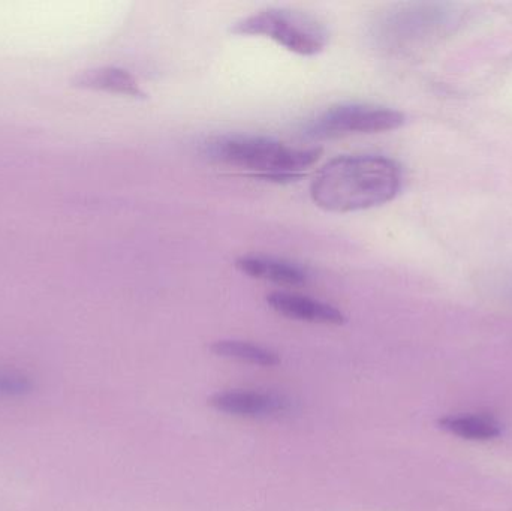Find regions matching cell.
Listing matches in <instances>:
<instances>
[{"instance_id":"cell-3","label":"cell","mask_w":512,"mask_h":511,"mask_svg":"<svg viewBox=\"0 0 512 511\" xmlns=\"http://www.w3.org/2000/svg\"><path fill=\"white\" fill-rule=\"evenodd\" d=\"M234 35L264 36L300 56H315L328 44V29L322 21L303 11L267 8L242 18L231 26Z\"/></svg>"},{"instance_id":"cell-8","label":"cell","mask_w":512,"mask_h":511,"mask_svg":"<svg viewBox=\"0 0 512 511\" xmlns=\"http://www.w3.org/2000/svg\"><path fill=\"white\" fill-rule=\"evenodd\" d=\"M78 83L90 89L105 90V92L117 93V95L131 96L135 99L146 98V93L141 89L134 75L122 68H99L86 72Z\"/></svg>"},{"instance_id":"cell-2","label":"cell","mask_w":512,"mask_h":511,"mask_svg":"<svg viewBox=\"0 0 512 511\" xmlns=\"http://www.w3.org/2000/svg\"><path fill=\"white\" fill-rule=\"evenodd\" d=\"M322 149H297L261 135H225L206 144L215 161L251 171L273 182H291L318 162Z\"/></svg>"},{"instance_id":"cell-6","label":"cell","mask_w":512,"mask_h":511,"mask_svg":"<svg viewBox=\"0 0 512 511\" xmlns=\"http://www.w3.org/2000/svg\"><path fill=\"white\" fill-rule=\"evenodd\" d=\"M267 303L277 314L291 320L333 324V326H340L346 321L345 314L333 305L310 299V297L285 293V291H274L268 294Z\"/></svg>"},{"instance_id":"cell-11","label":"cell","mask_w":512,"mask_h":511,"mask_svg":"<svg viewBox=\"0 0 512 511\" xmlns=\"http://www.w3.org/2000/svg\"><path fill=\"white\" fill-rule=\"evenodd\" d=\"M35 389L32 377L20 371L0 369V398H21Z\"/></svg>"},{"instance_id":"cell-9","label":"cell","mask_w":512,"mask_h":511,"mask_svg":"<svg viewBox=\"0 0 512 511\" xmlns=\"http://www.w3.org/2000/svg\"><path fill=\"white\" fill-rule=\"evenodd\" d=\"M210 350L215 356L264 366V368H273L282 362L276 351L262 347V345L252 344V342L239 341V339H221V341L213 342Z\"/></svg>"},{"instance_id":"cell-5","label":"cell","mask_w":512,"mask_h":511,"mask_svg":"<svg viewBox=\"0 0 512 511\" xmlns=\"http://www.w3.org/2000/svg\"><path fill=\"white\" fill-rule=\"evenodd\" d=\"M209 405L219 413L245 419H268L289 410L285 396L259 390H227L215 393Z\"/></svg>"},{"instance_id":"cell-7","label":"cell","mask_w":512,"mask_h":511,"mask_svg":"<svg viewBox=\"0 0 512 511\" xmlns=\"http://www.w3.org/2000/svg\"><path fill=\"white\" fill-rule=\"evenodd\" d=\"M236 267L251 278L285 285V287H300L306 284L309 278L306 270L298 264L279 260V258L261 257V255L239 258Z\"/></svg>"},{"instance_id":"cell-4","label":"cell","mask_w":512,"mask_h":511,"mask_svg":"<svg viewBox=\"0 0 512 511\" xmlns=\"http://www.w3.org/2000/svg\"><path fill=\"white\" fill-rule=\"evenodd\" d=\"M405 123V114L372 104H340L327 108L310 120L304 135L312 140H333L352 134L393 131Z\"/></svg>"},{"instance_id":"cell-10","label":"cell","mask_w":512,"mask_h":511,"mask_svg":"<svg viewBox=\"0 0 512 511\" xmlns=\"http://www.w3.org/2000/svg\"><path fill=\"white\" fill-rule=\"evenodd\" d=\"M442 429L472 441H487L501 435V423L487 414H463V416L445 417L439 422Z\"/></svg>"},{"instance_id":"cell-1","label":"cell","mask_w":512,"mask_h":511,"mask_svg":"<svg viewBox=\"0 0 512 511\" xmlns=\"http://www.w3.org/2000/svg\"><path fill=\"white\" fill-rule=\"evenodd\" d=\"M402 182V167L387 156H339L318 171L310 197L327 212H360L390 203Z\"/></svg>"}]
</instances>
